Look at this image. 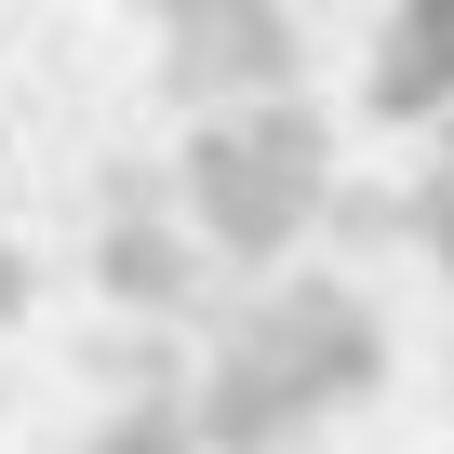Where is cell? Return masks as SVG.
I'll return each mask as SVG.
<instances>
[{
    "label": "cell",
    "instance_id": "6da1fadb",
    "mask_svg": "<svg viewBox=\"0 0 454 454\" xmlns=\"http://www.w3.org/2000/svg\"><path fill=\"white\" fill-rule=\"evenodd\" d=\"M334 200V134L308 94H241L227 121L187 134V214L214 227V254L241 268H281Z\"/></svg>",
    "mask_w": 454,
    "mask_h": 454
},
{
    "label": "cell",
    "instance_id": "7a4b0ae2",
    "mask_svg": "<svg viewBox=\"0 0 454 454\" xmlns=\"http://www.w3.org/2000/svg\"><path fill=\"white\" fill-rule=\"evenodd\" d=\"M160 81L187 94V107H241V94H294V14H281V0H200V14H174L160 27Z\"/></svg>",
    "mask_w": 454,
    "mask_h": 454
},
{
    "label": "cell",
    "instance_id": "3957f363",
    "mask_svg": "<svg viewBox=\"0 0 454 454\" xmlns=\"http://www.w3.org/2000/svg\"><path fill=\"white\" fill-rule=\"evenodd\" d=\"M241 334H268V348H281V361H294V374L321 387V414H334V401H374V387H387V334H374V308H361L348 281H281V294H268V308H254Z\"/></svg>",
    "mask_w": 454,
    "mask_h": 454
},
{
    "label": "cell",
    "instance_id": "277c9868",
    "mask_svg": "<svg viewBox=\"0 0 454 454\" xmlns=\"http://www.w3.org/2000/svg\"><path fill=\"white\" fill-rule=\"evenodd\" d=\"M321 427V387L268 348V334H241L214 374H200V441L214 454H281V441H308Z\"/></svg>",
    "mask_w": 454,
    "mask_h": 454
},
{
    "label": "cell",
    "instance_id": "5b68a950",
    "mask_svg": "<svg viewBox=\"0 0 454 454\" xmlns=\"http://www.w3.org/2000/svg\"><path fill=\"white\" fill-rule=\"evenodd\" d=\"M94 281H107L121 308H187V241H174V227H160L147 200H121V227H107Z\"/></svg>",
    "mask_w": 454,
    "mask_h": 454
},
{
    "label": "cell",
    "instance_id": "8992f818",
    "mask_svg": "<svg viewBox=\"0 0 454 454\" xmlns=\"http://www.w3.org/2000/svg\"><path fill=\"white\" fill-rule=\"evenodd\" d=\"M94 454H200V401H134L94 427Z\"/></svg>",
    "mask_w": 454,
    "mask_h": 454
}]
</instances>
